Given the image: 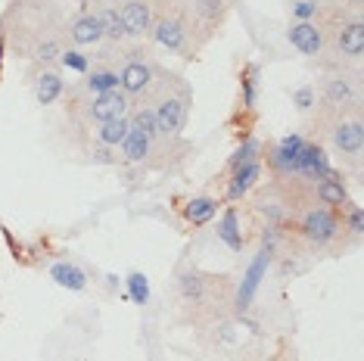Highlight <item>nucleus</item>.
I'll return each mask as SVG.
<instances>
[{"mask_svg": "<svg viewBox=\"0 0 364 361\" xmlns=\"http://www.w3.org/2000/svg\"><path fill=\"white\" fill-rule=\"evenodd\" d=\"M150 38L168 53H178L184 60H193L196 50L205 44V35L196 28L187 4H181V0H171V6H162L150 28Z\"/></svg>", "mask_w": 364, "mask_h": 361, "instance_id": "obj_1", "label": "nucleus"}, {"mask_svg": "<svg viewBox=\"0 0 364 361\" xmlns=\"http://www.w3.org/2000/svg\"><path fill=\"white\" fill-rule=\"evenodd\" d=\"M156 72L159 63L144 44H131L122 50V69H119V90L128 100H150L156 87Z\"/></svg>", "mask_w": 364, "mask_h": 361, "instance_id": "obj_2", "label": "nucleus"}, {"mask_svg": "<svg viewBox=\"0 0 364 361\" xmlns=\"http://www.w3.org/2000/svg\"><path fill=\"white\" fill-rule=\"evenodd\" d=\"M327 53H333L339 63H361L364 56V22L361 13H346L336 10L330 19V41Z\"/></svg>", "mask_w": 364, "mask_h": 361, "instance_id": "obj_3", "label": "nucleus"}, {"mask_svg": "<svg viewBox=\"0 0 364 361\" xmlns=\"http://www.w3.org/2000/svg\"><path fill=\"white\" fill-rule=\"evenodd\" d=\"M321 100H324L330 116H352L361 112V81L358 72H346V65H339L336 72L324 75L321 85Z\"/></svg>", "mask_w": 364, "mask_h": 361, "instance_id": "obj_4", "label": "nucleus"}, {"mask_svg": "<svg viewBox=\"0 0 364 361\" xmlns=\"http://www.w3.org/2000/svg\"><path fill=\"white\" fill-rule=\"evenodd\" d=\"M296 231H299L305 240L311 246H330L343 231V225H339L336 212L327 209V206H305L299 212V218H296Z\"/></svg>", "mask_w": 364, "mask_h": 361, "instance_id": "obj_5", "label": "nucleus"}, {"mask_svg": "<svg viewBox=\"0 0 364 361\" xmlns=\"http://www.w3.org/2000/svg\"><path fill=\"white\" fill-rule=\"evenodd\" d=\"M287 41L302 56H324L330 41V22H289Z\"/></svg>", "mask_w": 364, "mask_h": 361, "instance_id": "obj_6", "label": "nucleus"}, {"mask_svg": "<svg viewBox=\"0 0 364 361\" xmlns=\"http://www.w3.org/2000/svg\"><path fill=\"white\" fill-rule=\"evenodd\" d=\"M159 10H162V0H128V4H122L119 16H122V26H125L128 41H140V38L150 35Z\"/></svg>", "mask_w": 364, "mask_h": 361, "instance_id": "obj_7", "label": "nucleus"}, {"mask_svg": "<svg viewBox=\"0 0 364 361\" xmlns=\"http://www.w3.org/2000/svg\"><path fill=\"white\" fill-rule=\"evenodd\" d=\"M330 141H333V150L349 156V159H358L361 146H364V125H361V112H352V116H336L330 122Z\"/></svg>", "mask_w": 364, "mask_h": 361, "instance_id": "obj_8", "label": "nucleus"}, {"mask_svg": "<svg viewBox=\"0 0 364 361\" xmlns=\"http://www.w3.org/2000/svg\"><path fill=\"white\" fill-rule=\"evenodd\" d=\"M128 109H131V100L122 90H106V94H97L85 103L81 119L87 125H103V122H112V119H125Z\"/></svg>", "mask_w": 364, "mask_h": 361, "instance_id": "obj_9", "label": "nucleus"}, {"mask_svg": "<svg viewBox=\"0 0 364 361\" xmlns=\"http://www.w3.org/2000/svg\"><path fill=\"white\" fill-rule=\"evenodd\" d=\"M302 144H305V137L293 131V134L280 137L277 144L268 146V166L277 178H293L296 175V159H299Z\"/></svg>", "mask_w": 364, "mask_h": 361, "instance_id": "obj_10", "label": "nucleus"}, {"mask_svg": "<svg viewBox=\"0 0 364 361\" xmlns=\"http://www.w3.org/2000/svg\"><path fill=\"white\" fill-rule=\"evenodd\" d=\"M65 38L72 41V47H100L103 41H106V31H103V22H100V16H97L94 10H85V13H78L75 19L65 26Z\"/></svg>", "mask_w": 364, "mask_h": 361, "instance_id": "obj_11", "label": "nucleus"}, {"mask_svg": "<svg viewBox=\"0 0 364 361\" xmlns=\"http://www.w3.org/2000/svg\"><path fill=\"white\" fill-rule=\"evenodd\" d=\"M187 10L193 16L196 28H200L205 35V41H209L215 31L225 26V19L230 13V0H193V4H187Z\"/></svg>", "mask_w": 364, "mask_h": 361, "instance_id": "obj_12", "label": "nucleus"}, {"mask_svg": "<svg viewBox=\"0 0 364 361\" xmlns=\"http://www.w3.org/2000/svg\"><path fill=\"white\" fill-rule=\"evenodd\" d=\"M330 171H333V166H330V156L324 146L305 141L299 150V159H296V175L309 178V180H321V178H327Z\"/></svg>", "mask_w": 364, "mask_h": 361, "instance_id": "obj_13", "label": "nucleus"}, {"mask_svg": "<svg viewBox=\"0 0 364 361\" xmlns=\"http://www.w3.org/2000/svg\"><path fill=\"white\" fill-rule=\"evenodd\" d=\"M212 281L215 277H205L200 271H184V274L178 277L181 302L190 308H205V302L212 299Z\"/></svg>", "mask_w": 364, "mask_h": 361, "instance_id": "obj_14", "label": "nucleus"}, {"mask_svg": "<svg viewBox=\"0 0 364 361\" xmlns=\"http://www.w3.org/2000/svg\"><path fill=\"white\" fill-rule=\"evenodd\" d=\"M119 150H122V166H144V162H150V156H153V137H146L144 131H137V128H128V134H125V141L119 144Z\"/></svg>", "mask_w": 364, "mask_h": 361, "instance_id": "obj_15", "label": "nucleus"}, {"mask_svg": "<svg viewBox=\"0 0 364 361\" xmlns=\"http://www.w3.org/2000/svg\"><path fill=\"white\" fill-rule=\"evenodd\" d=\"M311 193H314V200H318L321 206H327V209H339V206H346V203H349L346 178L336 175V171H330L327 178L314 180V190Z\"/></svg>", "mask_w": 364, "mask_h": 361, "instance_id": "obj_16", "label": "nucleus"}, {"mask_svg": "<svg viewBox=\"0 0 364 361\" xmlns=\"http://www.w3.org/2000/svg\"><path fill=\"white\" fill-rule=\"evenodd\" d=\"M31 90H35V100L41 106H53L65 94V81L56 69H41L35 81H31Z\"/></svg>", "mask_w": 364, "mask_h": 361, "instance_id": "obj_17", "label": "nucleus"}, {"mask_svg": "<svg viewBox=\"0 0 364 361\" xmlns=\"http://www.w3.org/2000/svg\"><path fill=\"white\" fill-rule=\"evenodd\" d=\"M262 178V162H250V166L230 171V180H228V200H243L246 193L255 187V180Z\"/></svg>", "mask_w": 364, "mask_h": 361, "instance_id": "obj_18", "label": "nucleus"}, {"mask_svg": "<svg viewBox=\"0 0 364 361\" xmlns=\"http://www.w3.org/2000/svg\"><path fill=\"white\" fill-rule=\"evenodd\" d=\"M81 87H85L90 97L106 94V90H119V69H112V65H94V72H87Z\"/></svg>", "mask_w": 364, "mask_h": 361, "instance_id": "obj_19", "label": "nucleus"}, {"mask_svg": "<svg viewBox=\"0 0 364 361\" xmlns=\"http://www.w3.org/2000/svg\"><path fill=\"white\" fill-rule=\"evenodd\" d=\"M50 277L60 286H65V290H75V293H81L87 286V274L78 265H72V262H56V265L50 268Z\"/></svg>", "mask_w": 364, "mask_h": 361, "instance_id": "obj_20", "label": "nucleus"}, {"mask_svg": "<svg viewBox=\"0 0 364 361\" xmlns=\"http://www.w3.org/2000/svg\"><path fill=\"white\" fill-rule=\"evenodd\" d=\"M287 10L293 16V22H330L333 19V13L327 6L314 4V0H289Z\"/></svg>", "mask_w": 364, "mask_h": 361, "instance_id": "obj_21", "label": "nucleus"}, {"mask_svg": "<svg viewBox=\"0 0 364 361\" xmlns=\"http://www.w3.org/2000/svg\"><path fill=\"white\" fill-rule=\"evenodd\" d=\"M128 128H131L128 116H125V119L103 122V125H97V128H94V141H97V144H103V146H109V150H115V146H119L122 141H125Z\"/></svg>", "mask_w": 364, "mask_h": 361, "instance_id": "obj_22", "label": "nucleus"}, {"mask_svg": "<svg viewBox=\"0 0 364 361\" xmlns=\"http://www.w3.org/2000/svg\"><path fill=\"white\" fill-rule=\"evenodd\" d=\"M97 16H100L103 22V31H106V41L109 44H125L128 35H125V26H122V16H119V6H97L94 10Z\"/></svg>", "mask_w": 364, "mask_h": 361, "instance_id": "obj_23", "label": "nucleus"}, {"mask_svg": "<svg viewBox=\"0 0 364 361\" xmlns=\"http://www.w3.org/2000/svg\"><path fill=\"white\" fill-rule=\"evenodd\" d=\"M218 215V200L215 196H193V200L184 206V218L190 225H205Z\"/></svg>", "mask_w": 364, "mask_h": 361, "instance_id": "obj_24", "label": "nucleus"}, {"mask_svg": "<svg viewBox=\"0 0 364 361\" xmlns=\"http://www.w3.org/2000/svg\"><path fill=\"white\" fill-rule=\"evenodd\" d=\"M218 240L228 243L234 252L243 249V231H240L237 209H225V215H221V221H218Z\"/></svg>", "mask_w": 364, "mask_h": 361, "instance_id": "obj_25", "label": "nucleus"}, {"mask_svg": "<svg viewBox=\"0 0 364 361\" xmlns=\"http://www.w3.org/2000/svg\"><path fill=\"white\" fill-rule=\"evenodd\" d=\"M259 159H262V144L255 141V137H246V141L237 146V153L230 156L228 168H230V171H237V168L250 166V162H259Z\"/></svg>", "mask_w": 364, "mask_h": 361, "instance_id": "obj_26", "label": "nucleus"}, {"mask_svg": "<svg viewBox=\"0 0 364 361\" xmlns=\"http://www.w3.org/2000/svg\"><path fill=\"white\" fill-rule=\"evenodd\" d=\"M240 87H243V109H255V103H259V65H246Z\"/></svg>", "mask_w": 364, "mask_h": 361, "instance_id": "obj_27", "label": "nucleus"}, {"mask_svg": "<svg viewBox=\"0 0 364 361\" xmlns=\"http://www.w3.org/2000/svg\"><path fill=\"white\" fill-rule=\"evenodd\" d=\"M128 122H131V128H137V131H144L146 137H159V128H156V116H153V109L150 106H137L134 112L128 116Z\"/></svg>", "mask_w": 364, "mask_h": 361, "instance_id": "obj_28", "label": "nucleus"}, {"mask_svg": "<svg viewBox=\"0 0 364 361\" xmlns=\"http://www.w3.org/2000/svg\"><path fill=\"white\" fill-rule=\"evenodd\" d=\"M60 65H63V69L78 72V75H87V72H90V56H87V53H81L78 47H63Z\"/></svg>", "mask_w": 364, "mask_h": 361, "instance_id": "obj_29", "label": "nucleus"}, {"mask_svg": "<svg viewBox=\"0 0 364 361\" xmlns=\"http://www.w3.org/2000/svg\"><path fill=\"white\" fill-rule=\"evenodd\" d=\"M343 231H349L352 237H361V231H364V212H361V206H355V203H346V215H343Z\"/></svg>", "mask_w": 364, "mask_h": 361, "instance_id": "obj_30", "label": "nucleus"}, {"mask_svg": "<svg viewBox=\"0 0 364 361\" xmlns=\"http://www.w3.org/2000/svg\"><path fill=\"white\" fill-rule=\"evenodd\" d=\"M128 293L131 299L137 302V306H146V299H150V284H146V277L140 274V271H134V274H128Z\"/></svg>", "mask_w": 364, "mask_h": 361, "instance_id": "obj_31", "label": "nucleus"}, {"mask_svg": "<svg viewBox=\"0 0 364 361\" xmlns=\"http://www.w3.org/2000/svg\"><path fill=\"white\" fill-rule=\"evenodd\" d=\"M293 103L299 106V112H309L318 106V90H314L311 85H302V87H296L293 90Z\"/></svg>", "mask_w": 364, "mask_h": 361, "instance_id": "obj_32", "label": "nucleus"}, {"mask_svg": "<svg viewBox=\"0 0 364 361\" xmlns=\"http://www.w3.org/2000/svg\"><path fill=\"white\" fill-rule=\"evenodd\" d=\"M85 156L90 162H100V166H112V153H109V146H103V144H90V146H85Z\"/></svg>", "mask_w": 364, "mask_h": 361, "instance_id": "obj_33", "label": "nucleus"}, {"mask_svg": "<svg viewBox=\"0 0 364 361\" xmlns=\"http://www.w3.org/2000/svg\"><path fill=\"white\" fill-rule=\"evenodd\" d=\"M314 4H321V6H327L330 13H336L339 6H343V0H314Z\"/></svg>", "mask_w": 364, "mask_h": 361, "instance_id": "obj_34", "label": "nucleus"}]
</instances>
